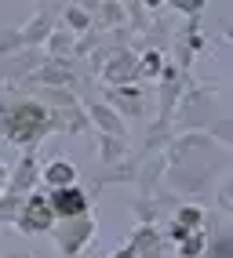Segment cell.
Returning <instances> with one entry per match:
<instances>
[{"mask_svg":"<svg viewBox=\"0 0 233 258\" xmlns=\"http://www.w3.org/2000/svg\"><path fill=\"white\" fill-rule=\"evenodd\" d=\"M51 200H55V211L59 215H80V211H84V197H80L73 185H62Z\"/></svg>","mask_w":233,"mask_h":258,"instance_id":"obj_1","label":"cell"},{"mask_svg":"<svg viewBox=\"0 0 233 258\" xmlns=\"http://www.w3.org/2000/svg\"><path fill=\"white\" fill-rule=\"evenodd\" d=\"M47 218H51V215H47ZM47 218H44V200H33V204H29V211H26L29 229H44V226H47Z\"/></svg>","mask_w":233,"mask_h":258,"instance_id":"obj_2","label":"cell"},{"mask_svg":"<svg viewBox=\"0 0 233 258\" xmlns=\"http://www.w3.org/2000/svg\"><path fill=\"white\" fill-rule=\"evenodd\" d=\"M44 178H47V182H55V185H62V182H70V178H73V167H70V164H55V167H47V171H44Z\"/></svg>","mask_w":233,"mask_h":258,"instance_id":"obj_3","label":"cell"}]
</instances>
